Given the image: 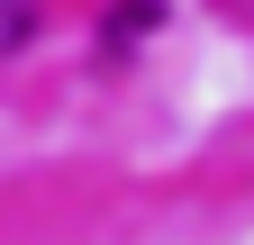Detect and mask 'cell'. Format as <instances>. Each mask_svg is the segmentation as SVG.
I'll list each match as a JSON object with an SVG mask.
<instances>
[{
  "label": "cell",
  "instance_id": "6da1fadb",
  "mask_svg": "<svg viewBox=\"0 0 254 245\" xmlns=\"http://www.w3.org/2000/svg\"><path fill=\"white\" fill-rule=\"evenodd\" d=\"M145 27H154V0H127V9H109V55H127Z\"/></svg>",
  "mask_w": 254,
  "mask_h": 245
},
{
  "label": "cell",
  "instance_id": "7a4b0ae2",
  "mask_svg": "<svg viewBox=\"0 0 254 245\" xmlns=\"http://www.w3.org/2000/svg\"><path fill=\"white\" fill-rule=\"evenodd\" d=\"M18 37H27V0H0V55H9Z\"/></svg>",
  "mask_w": 254,
  "mask_h": 245
}]
</instances>
